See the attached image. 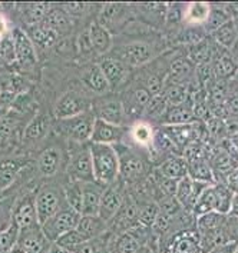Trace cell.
Segmentation results:
<instances>
[{"label":"cell","mask_w":238,"mask_h":253,"mask_svg":"<svg viewBox=\"0 0 238 253\" xmlns=\"http://www.w3.org/2000/svg\"><path fill=\"white\" fill-rule=\"evenodd\" d=\"M89 150H91V158H92L95 180L101 185H112L120 172L117 149L111 145L91 143Z\"/></svg>","instance_id":"1"},{"label":"cell","mask_w":238,"mask_h":253,"mask_svg":"<svg viewBox=\"0 0 238 253\" xmlns=\"http://www.w3.org/2000/svg\"><path fill=\"white\" fill-rule=\"evenodd\" d=\"M80 216L82 214L75 212L69 206L62 208L58 213L42 225V230H43V233L48 238V240L51 243H53V242L59 239L62 235H65L66 232L76 229L80 220Z\"/></svg>","instance_id":"2"},{"label":"cell","mask_w":238,"mask_h":253,"mask_svg":"<svg viewBox=\"0 0 238 253\" xmlns=\"http://www.w3.org/2000/svg\"><path fill=\"white\" fill-rule=\"evenodd\" d=\"M95 120L96 118H93V115L82 113L75 118L60 120V129L69 139H72L75 142L91 140Z\"/></svg>","instance_id":"3"},{"label":"cell","mask_w":238,"mask_h":253,"mask_svg":"<svg viewBox=\"0 0 238 253\" xmlns=\"http://www.w3.org/2000/svg\"><path fill=\"white\" fill-rule=\"evenodd\" d=\"M152 57V49L141 42H135L119 47L115 53V59L126 66H142Z\"/></svg>","instance_id":"4"},{"label":"cell","mask_w":238,"mask_h":253,"mask_svg":"<svg viewBox=\"0 0 238 253\" xmlns=\"http://www.w3.org/2000/svg\"><path fill=\"white\" fill-rule=\"evenodd\" d=\"M17 246L26 253H46L51 246V242L45 236L42 226L36 225L25 230H19Z\"/></svg>","instance_id":"5"},{"label":"cell","mask_w":238,"mask_h":253,"mask_svg":"<svg viewBox=\"0 0 238 253\" xmlns=\"http://www.w3.org/2000/svg\"><path fill=\"white\" fill-rule=\"evenodd\" d=\"M217 47L218 49L214 50L212 57V69L215 78L221 80L234 79L238 73V60L231 50L223 49L220 46Z\"/></svg>","instance_id":"6"},{"label":"cell","mask_w":238,"mask_h":253,"mask_svg":"<svg viewBox=\"0 0 238 253\" xmlns=\"http://www.w3.org/2000/svg\"><path fill=\"white\" fill-rule=\"evenodd\" d=\"M35 206H36V213H38L40 226L62 209L60 198L58 192H55L52 189H45L39 192L38 196L35 198Z\"/></svg>","instance_id":"7"},{"label":"cell","mask_w":238,"mask_h":253,"mask_svg":"<svg viewBox=\"0 0 238 253\" xmlns=\"http://www.w3.org/2000/svg\"><path fill=\"white\" fill-rule=\"evenodd\" d=\"M12 223L19 230H25L29 227L39 225L36 206H35V198H23L13 209H12Z\"/></svg>","instance_id":"8"},{"label":"cell","mask_w":238,"mask_h":253,"mask_svg":"<svg viewBox=\"0 0 238 253\" xmlns=\"http://www.w3.org/2000/svg\"><path fill=\"white\" fill-rule=\"evenodd\" d=\"M85 106H86V103H85V100L80 97L79 94L70 92V93L63 94L58 100L53 113H55L56 119L65 120L85 113Z\"/></svg>","instance_id":"9"},{"label":"cell","mask_w":238,"mask_h":253,"mask_svg":"<svg viewBox=\"0 0 238 253\" xmlns=\"http://www.w3.org/2000/svg\"><path fill=\"white\" fill-rule=\"evenodd\" d=\"M12 39L16 49L17 62L22 63L23 66H32L36 63V52L33 47V42L29 38L26 32L20 29L12 30Z\"/></svg>","instance_id":"10"},{"label":"cell","mask_w":238,"mask_h":253,"mask_svg":"<svg viewBox=\"0 0 238 253\" xmlns=\"http://www.w3.org/2000/svg\"><path fill=\"white\" fill-rule=\"evenodd\" d=\"M168 253H204L197 229L178 232L171 239Z\"/></svg>","instance_id":"11"},{"label":"cell","mask_w":238,"mask_h":253,"mask_svg":"<svg viewBox=\"0 0 238 253\" xmlns=\"http://www.w3.org/2000/svg\"><path fill=\"white\" fill-rule=\"evenodd\" d=\"M104 187L98 182H82V216H98Z\"/></svg>","instance_id":"12"},{"label":"cell","mask_w":238,"mask_h":253,"mask_svg":"<svg viewBox=\"0 0 238 253\" xmlns=\"http://www.w3.org/2000/svg\"><path fill=\"white\" fill-rule=\"evenodd\" d=\"M69 172H70V176L73 177V180H78V182H93L95 180L89 147L83 149L72 159L70 166H69Z\"/></svg>","instance_id":"13"},{"label":"cell","mask_w":238,"mask_h":253,"mask_svg":"<svg viewBox=\"0 0 238 253\" xmlns=\"http://www.w3.org/2000/svg\"><path fill=\"white\" fill-rule=\"evenodd\" d=\"M123 205L122 195L119 193L118 189L109 186L105 187L102 198H101V206H99V217L104 219L106 223L111 225V220H114V217L118 214Z\"/></svg>","instance_id":"14"},{"label":"cell","mask_w":238,"mask_h":253,"mask_svg":"<svg viewBox=\"0 0 238 253\" xmlns=\"http://www.w3.org/2000/svg\"><path fill=\"white\" fill-rule=\"evenodd\" d=\"M123 134V130L120 126L111 125L108 122L96 119L93 125L92 136H91V143H99V145H111L114 146L118 143Z\"/></svg>","instance_id":"15"},{"label":"cell","mask_w":238,"mask_h":253,"mask_svg":"<svg viewBox=\"0 0 238 253\" xmlns=\"http://www.w3.org/2000/svg\"><path fill=\"white\" fill-rule=\"evenodd\" d=\"M96 119L108 122L111 125L120 126L125 119V110L123 105L118 99H106L102 100L98 106L95 107Z\"/></svg>","instance_id":"16"},{"label":"cell","mask_w":238,"mask_h":253,"mask_svg":"<svg viewBox=\"0 0 238 253\" xmlns=\"http://www.w3.org/2000/svg\"><path fill=\"white\" fill-rule=\"evenodd\" d=\"M99 67L102 69L106 80L111 86V89L120 86L125 80L129 76V69L126 65H123L122 62L117 60L115 57H109L101 62Z\"/></svg>","instance_id":"17"},{"label":"cell","mask_w":238,"mask_h":253,"mask_svg":"<svg viewBox=\"0 0 238 253\" xmlns=\"http://www.w3.org/2000/svg\"><path fill=\"white\" fill-rule=\"evenodd\" d=\"M158 172L161 177L181 180L188 176V163L184 158H181L178 155H172L161 163Z\"/></svg>","instance_id":"18"},{"label":"cell","mask_w":238,"mask_h":253,"mask_svg":"<svg viewBox=\"0 0 238 253\" xmlns=\"http://www.w3.org/2000/svg\"><path fill=\"white\" fill-rule=\"evenodd\" d=\"M188 163V176L199 183L204 185H214L217 183V177L214 174L211 163L205 158H199V159L186 162Z\"/></svg>","instance_id":"19"},{"label":"cell","mask_w":238,"mask_h":253,"mask_svg":"<svg viewBox=\"0 0 238 253\" xmlns=\"http://www.w3.org/2000/svg\"><path fill=\"white\" fill-rule=\"evenodd\" d=\"M228 222V216L218 212H210L197 217V232L201 238L220 232Z\"/></svg>","instance_id":"20"},{"label":"cell","mask_w":238,"mask_h":253,"mask_svg":"<svg viewBox=\"0 0 238 253\" xmlns=\"http://www.w3.org/2000/svg\"><path fill=\"white\" fill-rule=\"evenodd\" d=\"M192 75H195L194 63L189 60V57H179V59H175L170 65L168 82L185 86V83Z\"/></svg>","instance_id":"21"},{"label":"cell","mask_w":238,"mask_h":253,"mask_svg":"<svg viewBox=\"0 0 238 253\" xmlns=\"http://www.w3.org/2000/svg\"><path fill=\"white\" fill-rule=\"evenodd\" d=\"M76 229L85 239L91 240L106 233L109 230V223H106L99 216H80Z\"/></svg>","instance_id":"22"},{"label":"cell","mask_w":238,"mask_h":253,"mask_svg":"<svg viewBox=\"0 0 238 253\" xmlns=\"http://www.w3.org/2000/svg\"><path fill=\"white\" fill-rule=\"evenodd\" d=\"M161 122L165 126H181V125H189L197 122L192 113V106H170L164 116L161 118Z\"/></svg>","instance_id":"23"},{"label":"cell","mask_w":238,"mask_h":253,"mask_svg":"<svg viewBox=\"0 0 238 253\" xmlns=\"http://www.w3.org/2000/svg\"><path fill=\"white\" fill-rule=\"evenodd\" d=\"M211 13V6L208 3H189L182 10V19L192 27L205 26Z\"/></svg>","instance_id":"24"},{"label":"cell","mask_w":238,"mask_h":253,"mask_svg":"<svg viewBox=\"0 0 238 253\" xmlns=\"http://www.w3.org/2000/svg\"><path fill=\"white\" fill-rule=\"evenodd\" d=\"M88 32H89V38H91L95 52H98L99 54H105L111 50L112 36L102 23L93 22L91 27L88 29Z\"/></svg>","instance_id":"25"},{"label":"cell","mask_w":238,"mask_h":253,"mask_svg":"<svg viewBox=\"0 0 238 253\" xmlns=\"http://www.w3.org/2000/svg\"><path fill=\"white\" fill-rule=\"evenodd\" d=\"M119 156V155H118ZM119 165H120V173L125 179L135 180L145 172V163L138 155L132 152H126L123 158L119 156Z\"/></svg>","instance_id":"26"},{"label":"cell","mask_w":238,"mask_h":253,"mask_svg":"<svg viewBox=\"0 0 238 253\" xmlns=\"http://www.w3.org/2000/svg\"><path fill=\"white\" fill-rule=\"evenodd\" d=\"M212 39L217 46L227 49V50H233V47L236 46L238 40V29L234 19L228 20L223 26L218 27L212 33Z\"/></svg>","instance_id":"27"},{"label":"cell","mask_w":238,"mask_h":253,"mask_svg":"<svg viewBox=\"0 0 238 253\" xmlns=\"http://www.w3.org/2000/svg\"><path fill=\"white\" fill-rule=\"evenodd\" d=\"M39 172L45 177H52L58 173L59 166H60V152L56 147L46 149L38 160Z\"/></svg>","instance_id":"28"},{"label":"cell","mask_w":238,"mask_h":253,"mask_svg":"<svg viewBox=\"0 0 238 253\" xmlns=\"http://www.w3.org/2000/svg\"><path fill=\"white\" fill-rule=\"evenodd\" d=\"M29 38L32 39V42L38 43L42 47H51L52 44L56 43L58 40V32H55L53 29L48 27L46 25L40 23V25H35V26H30L29 30Z\"/></svg>","instance_id":"29"},{"label":"cell","mask_w":238,"mask_h":253,"mask_svg":"<svg viewBox=\"0 0 238 253\" xmlns=\"http://www.w3.org/2000/svg\"><path fill=\"white\" fill-rule=\"evenodd\" d=\"M162 96L165 97L167 103L170 106H181L186 105L189 100V92L188 87L184 84H175V83H167L164 87Z\"/></svg>","instance_id":"30"},{"label":"cell","mask_w":238,"mask_h":253,"mask_svg":"<svg viewBox=\"0 0 238 253\" xmlns=\"http://www.w3.org/2000/svg\"><path fill=\"white\" fill-rule=\"evenodd\" d=\"M112 232L108 230L102 236L85 242L76 253H112Z\"/></svg>","instance_id":"31"},{"label":"cell","mask_w":238,"mask_h":253,"mask_svg":"<svg viewBox=\"0 0 238 253\" xmlns=\"http://www.w3.org/2000/svg\"><path fill=\"white\" fill-rule=\"evenodd\" d=\"M83 82L88 87H91L93 92H98V93H105L111 89L108 80H106L105 75L102 72V69L98 66H92L86 75L83 76Z\"/></svg>","instance_id":"32"},{"label":"cell","mask_w":238,"mask_h":253,"mask_svg":"<svg viewBox=\"0 0 238 253\" xmlns=\"http://www.w3.org/2000/svg\"><path fill=\"white\" fill-rule=\"evenodd\" d=\"M214 50L211 46L202 40L197 44H192L189 49V60L198 66V65H205V63H212V57H214Z\"/></svg>","instance_id":"33"},{"label":"cell","mask_w":238,"mask_h":253,"mask_svg":"<svg viewBox=\"0 0 238 253\" xmlns=\"http://www.w3.org/2000/svg\"><path fill=\"white\" fill-rule=\"evenodd\" d=\"M52 6L46 4V3H35V4H29L23 9V17L29 26H35L43 23L45 17L48 16L49 10Z\"/></svg>","instance_id":"34"},{"label":"cell","mask_w":238,"mask_h":253,"mask_svg":"<svg viewBox=\"0 0 238 253\" xmlns=\"http://www.w3.org/2000/svg\"><path fill=\"white\" fill-rule=\"evenodd\" d=\"M43 25L51 27L58 33L60 30H65L69 26V17H67L66 10L60 9V7H51L49 13L43 20Z\"/></svg>","instance_id":"35"},{"label":"cell","mask_w":238,"mask_h":253,"mask_svg":"<svg viewBox=\"0 0 238 253\" xmlns=\"http://www.w3.org/2000/svg\"><path fill=\"white\" fill-rule=\"evenodd\" d=\"M214 187H215V193H217V209H215V212L228 216L234 193L225 186V183H221V182H217Z\"/></svg>","instance_id":"36"},{"label":"cell","mask_w":238,"mask_h":253,"mask_svg":"<svg viewBox=\"0 0 238 253\" xmlns=\"http://www.w3.org/2000/svg\"><path fill=\"white\" fill-rule=\"evenodd\" d=\"M131 136L133 142L141 146H151V143L154 142V130L145 122L135 123L131 129Z\"/></svg>","instance_id":"37"},{"label":"cell","mask_w":238,"mask_h":253,"mask_svg":"<svg viewBox=\"0 0 238 253\" xmlns=\"http://www.w3.org/2000/svg\"><path fill=\"white\" fill-rule=\"evenodd\" d=\"M65 196H66V205L73 209L75 212L82 214V205H83V198H82V182L73 180L69 186L65 189Z\"/></svg>","instance_id":"38"},{"label":"cell","mask_w":238,"mask_h":253,"mask_svg":"<svg viewBox=\"0 0 238 253\" xmlns=\"http://www.w3.org/2000/svg\"><path fill=\"white\" fill-rule=\"evenodd\" d=\"M85 242H88V240L85 239L82 235H80V232L78 229H73V230H69L66 232L65 235H62L59 239L56 240V243L58 245H60L62 248H65L67 252L70 253H76L79 251V248L85 243Z\"/></svg>","instance_id":"39"},{"label":"cell","mask_w":238,"mask_h":253,"mask_svg":"<svg viewBox=\"0 0 238 253\" xmlns=\"http://www.w3.org/2000/svg\"><path fill=\"white\" fill-rule=\"evenodd\" d=\"M233 19V14L228 12V9H223V7H211V13H210V17L205 23V29L208 32L214 33L218 27H221L224 23H227L228 20Z\"/></svg>","instance_id":"40"},{"label":"cell","mask_w":238,"mask_h":253,"mask_svg":"<svg viewBox=\"0 0 238 253\" xmlns=\"http://www.w3.org/2000/svg\"><path fill=\"white\" fill-rule=\"evenodd\" d=\"M49 120L46 116H36L25 129V139H39L48 132Z\"/></svg>","instance_id":"41"},{"label":"cell","mask_w":238,"mask_h":253,"mask_svg":"<svg viewBox=\"0 0 238 253\" xmlns=\"http://www.w3.org/2000/svg\"><path fill=\"white\" fill-rule=\"evenodd\" d=\"M159 213V208L157 203H152V202H148L145 205L139 206V216H138V220H139V225L144 227H152L157 216Z\"/></svg>","instance_id":"42"},{"label":"cell","mask_w":238,"mask_h":253,"mask_svg":"<svg viewBox=\"0 0 238 253\" xmlns=\"http://www.w3.org/2000/svg\"><path fill=\"white\" fill-rule=\"evenodd\" d=\"M19 240V229L12 225L7 230L0 233V253H12L17 246Z\"/></svg>","instance_id":"43"},{"label":"cell","mask_w":238,"mask_h":253,"mask_svg":"<svg viewBox=\"0 0 238 253\" xmlns=\"http://www.w3.org/2000/svg\"><path fill=\"white\" fill-rule=\"evenodd\" d=\"M168 107L170 105L167 103L165 97L162 94H158V96H154L149 105L145 107V113L152 119H161Z\"/></svg>","instance_id":"44"},{"label":"cell","mask_w":238,"mask_h":253,"mask_svg":"<svg viewBox=\"0 0 238 253\" xmlns=\"http://www.w3.org/2000/svg\"><path fill=\"white\" fill-rule=\"evenodd\" d=\"M158 208L161 213L167 214L170 217H174V216L179 214L181 211H184L182 206H181V203L177 200L175 196H164L158 202Z\"/></svg>","instance_id":"45"},{"label":"cell","mask_w":238,"mask_h":253,"mask_svg":"<svg viewBox=\"0 0 238 253\" xmlns=\"http://www.w3.org/2000/svg\"><path fill=\"white\" fill-rule=\"evenodd\" d=\"M0 59H3L7 63H13L17 60L12 36L10 38H7V36L0 38Z\"/></svg>","instance_id":"46"},{"label":"cell","mask_w":238,"mask_h":253,"mask_svg":"<svg viewBox=\"0 0 238 253\" xmlns=\"http://www.w3.org/2000/svg\"><path fill=\"white\" fill-rule=\"evenodd\" d=\"M152 94L148 92V89L146 87H138V89H135L132 93V100L138 105L139 107H146L149 105V102L152 100Z\"/></svg>","instance_id":"47"},{"label":"cell","mask_w":238,"mask_h":253,"mask_svg":"<svg viewBox=\"0 0 238 253\" xmlns=\"http://www.w3.org/2000/svg\"><path fill=\"white\" fill-rule=\"evenodd\" d=\"M171 219L172 217H170V216H167V214H164L159 212L151 229H152L155 233H159V235L167 233V232H168V229H170V226H171Z\"/></svg>","instance_id":"48"},{"label":"cell","mask_w":238,"mask_h":253,"mask_svg":"<svg viewBox=\"0 0 238 253\" xmlns=\"http://www.w3.org/2000/svg\"><path fill=\"white\" fill-rule=\"evenodd\" d=\"M12 211L0 203V233L12 226Z\"/></svg>","instance_id":"49"},{"label":"cell","mask_w":238,"mask_h":253,"mask_svg":"<svg viewBox=\"0 0 238 253\" xmlns=\"http://www.w3.org/2000/svg\"><path fill=\"white\" fill-rule=\"evenodd\" d=\"M178 182L179 180H174V179H165L161 177V190L164 192L165 196H175L177 193V187H178Z\"/></svg>","instance_id":"50"},{"label":"cell","mask_w":238,"mask_h":253,"mask_svg":"<svg viewBox=\"0 0 238 253\" xmlns=\"http://www.w3.org/2000/svg\"><path fill=\"white\" fill-rule=\"evenodd\" d=\"M13 127V120L9 119L7 116L1 118V119H0V140H1V139H7V137L10 136V133H12Z\"/></svg>","instance_id":"51"},{"label":"cell","mask_w":238,"mask_h":253,"mask_svg":"<svg viewBox=\"0 0 238 253\" xmlns=\"http://www.w3.org/2000/svg\"><path fill=\"white\" fill-rule=\"evenodd\" d=\"M225 186L228 187L234 195H238V168L234 169L231 173L227 174V177L224 179Z\"/></svg>","instance_id":"52"},{"label":"cell","mask_w":238,"mask_h":253,"mask_svg":"<svg viewBox=\"0 0 238 253\" xmlns=\"http://www.w3.org/2000/svg\"><path fill=\"white\" fill-rule=\"evenodd\" d=\"M78 44H79L80 52H83V53H89L91 50H93L92 42H91L89 32H88V30H86V32H83V33L80 35L79 40H78Z\"/></svg>","instance_id":"53"},{"label":"cell","mask_w":238,"mask_h":253,"mask_svg":"<svg viewBox=\"0 0 238 253\" xmlns=\"http://www.w3.org/2000/svg\"><path fill=\"white\" fill-rule=\"evenodd\" d=\"M238 243H228V245H224V246H218L215 249H212L208 253H234L236 249H237Z\"/></svg>","instance_id":"54"},{"label":"cell","mask_w":238,"mask_h":253,"mask_svg":"<svg viewBox=\"0 0 238 253\" xmlns=\"http://www.w3.org/2000/svg\"><path fill=\"white\" fill-rule=\"evenodd\" d=\"M228 216H231V217H234V219H238V195H234V198H233L231 209H230Z\"/></svg>","instance_id":"55"},{"label":"cell","mask_w":238,"mask_h":253,"mask_svg":"<svg viewBox=\"0 0 238 253\" xmlns=\"http://www.w3.org/2000/svg\"><path fill=\"white\" fill-rule=\"evenodd\" d=\"M46 253H70V252H67L65 248H62L60 245H58L56 242H53V243H51V246H49V249H48V252Z\"/></svg>","instance_id":"56"},{"label":"cell","mask_w":238,"mask_h":253,"mask_svg":"<svg viewBox=\"0 0 238 253\" xmlns=\"http://www.w3.org/2000/svg\"><path fill=\"white\" fill-rule=\"evenodd\" d=\"M6 32H7V23H6L4 17L0 14V38H3L6 35Z\"/></svg>","instance_id":"57"},{"label":"cell","mask_w":238,"mask_h":253,"mask_svg":"<svg viewBox=\"0 0 238 253\" xmlns=\"http://www.w3.org/2000/svg\"><path fill=\"white\" fill-rule=\"evenodd\" d=\"M231 52H233V54L236 56V59L238 60V40H237V43H236V46L233 47V50H231Z\"/></svg>","instance_id":"58"},{"label":"cell","mask_w":238,"mask_h":253,"mask_svg":"<svg viewBox=\"0 0 238 253\" xmlns=\"http://www.w3.org/2000/svg\"><path fill=\"white\" fill-rule=\"evenodd\" d=\"M12 253H26V252H25L23 249H20L19 246H16V248H14L13 251H12Z\"/></svg>","instance_id":"59"},{"label":"cell","mask_w":238,"mask_h":253,"mask_svg":"<svg viewBox=\"0 0 238 253\" xmlns=\"http://www.w3.org/2000/svg\"><path fill=\"white\" fill-rule=\"evenodd\" d=\"M234 253H238V245H237V249H236V252Z\"/></svg>","instance_id":"60"},{"label":"cell","mask_w":238,"mask_h":253,"mask_svg":"<svg viewBox=\"0 0 238 253\" xmlns=\"http://www.w3.org/2000/svg\"><path fill=\"white\" fill-rule=\"evenodd\" d=\"M0 94H1V87H0Z\"/></svg>","instance_id":"61"}]
</instances>
